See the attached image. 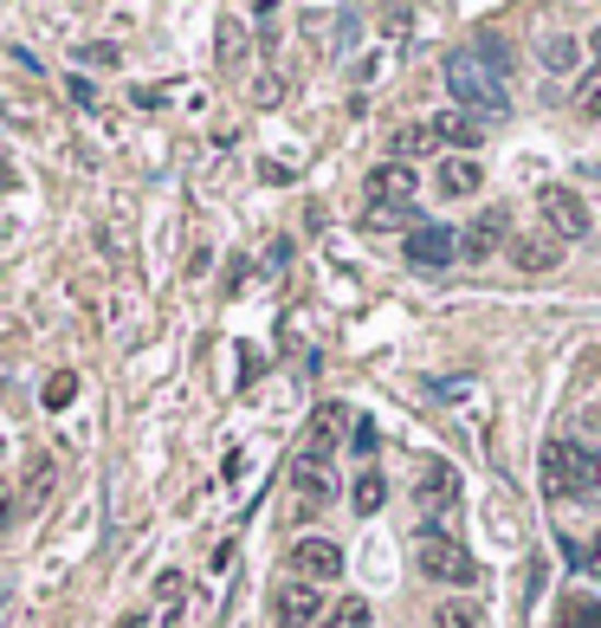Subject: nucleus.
Masks as SVG:
<instances>
[{
	"label": "nucleus",
	"instance_id": "obj_8",
	"mask_svg": "<svg viewBox=\"0 0 601 628\" xmlns=\"http://www.w3.org/2000/svg\"><path fill=\"white\" fill-rule=\"evenodd\" d=\"M407 260H414V266H453V260H460V233H447V227H414V233H407Z\"/></svg>",
	"mask_w": 601,
	"mask_h": 628
},
{
	"label": "nucleus",
	"instance_id": "obj_15",
	"mask_svg": "<svg viewBox=\"0 0 601 628\" xmlns=\"http://www.w3.org/2000/svg\"><path fill=\"white\" fill-rule=\"evenodd\" d=\"M556 623L563 628H601V603L576 590V596H563V616H556Z\"/></svg>",
	"mask_w": 601,
	"mask_h": 628
},
{
	"label": "nucleus",
	"instance_id": "obj_2",
	"mask_svg": "<svg viewBox=\"0 0 601 628\" xmlns=\"http://www.w3.org/2000/svg\"><path fill=\"white\" fill-rule=\"evenodd\" d=\"M601 487V454L576 441H550L543 447V492L550 499H589Z\"/></svg>",
	"mask_w": 601,
	"mask_h": 628
},
{
	"label": "nucleus",
	"instance_id": "obj_13",
	"mask_svg": "<svg viewBox=\"0 0 601 628\" xmlns=\"http://www.w3.org/2000/svg\"><path fill=\"white\" fill-rule=\"evenodd\" d=\"M434 189H440V195H472V189H478V162H466V156H440Z\"/></svg>",
	"mask_w": 601,
	"mask_h": 628
},
{
	"label": "nucleus",
	"instance_id": "obj_23",
	"mask_svg": "<svg viewBox=\"0 0 601 628\" xmlns=\"http://www.w3.org/2000/svg\"><path fill=\"white\" fill-rule=\"evenodd\" d=\"M356 454H362V460L375 454V421H356Z\"/></svg>",
	"mask_w": 601,
	"mask_h": 628
},
{
	"label": "nucleus",
	"instance_id": "obj_10",
	"mask_svg": "<svg viewBox=\"0 0 601 628\" xmlns=\"http://www.w3.org/2000/svg\"><path fill=\"white\" fill-rule=\"evenodd\" d=\"M336 427H343V409H317V421H311V434H304V467H331L336 454Z\"/></svg>",
	"mask_w": 601,
	"mask_h": 628
},
{
	"label": "nucleus",
	"instance_id": "obj_9",
	"mask_svg": "<svg viewBox=\"0 0 601 628\" xmlns=\"http://www.w3.org/2000/svg\"><path fill=\"white\" fill-rule=\"evenodd\" d=\"M563 260V240L556 233H524V240H511V266L518 273H550Z\"/></svg>",
	"mask_w": 601,
	"mask_h": 628
},
{
	"label": "nucleus",
	"instance_id": "obj_4",
	"mask_svg": "<svg viewBox=\"0 0 601 628\" xmlns=\"http://www.w3.org/2000/svg\"><path fill=\"white\" fill-rule=\"evenodd\" d=\"M543 214H550L556 240H589V227H596V214L576 189H543Z\"/></svg>",
	"mask_w": 601,
	"mask_h": 628
},
{
	"label": "nucleus",
	"instance_id": "obj_11",
	"mask_svg": "<svg viewBox=\"0 0 601 628\" xmlns=\"http://www.w3.org/2000/svg\"><path fill=\"white\" fill-rule=\"evenodd\" d=\"M291 487H298V512H324L336 499L331 473H324V467H304V460H291Z\"/></svg>",
	"mask_w": 601,
	"mask_h": 628
},
{
	"label": "nucleus",
	"instance_id": "obj_24",
	"mask_svg": "<svg viewBox=\"0 0 601 628\" xmlns=\"http://www.w3.org/2000/svg\"><path fill=\"white\" fill-rule=\"evenodd\" d=\"M7 182H13V175H7V162H0V189H7Z\"/></svg>",
	"mask_w": 601,
	"mask_h": 628
},
{
	"label": "nucleus",
	"instance_id": "obj_18",
	"mask_svg": "<svg viewBox=\"0 0 601 628\" xmlns=\"http://www.w3.org/2000/svg\"><path fill=\"white\" fill-rule=\"evenodd\" d=\"M317 628H369V603H356V596H349V603H336Z\"/></svg>",
	"mask_w": 601,
	"mask_h": 628
},
{
	"label": "nucleus",
	"instance_id": "obj_14",
	"mask_svg": "<svg viewBox=\"0 0 601 628\" xmlns=\"http://www.w3.org/2000/svg\"><path fill=\"white\" fill-rule=\"evenodd\" d=\"M427 137L453 142V149H478V142H485V130H478V117H447V111H440V117L427 124Z\"/></svg>",
	"mask_w": 601,
	"mask_h": 628
},
{
	"label": "nucleus",
	"instance_id": "obj_22",
	"mask_svg": "<svg viewBox=\"0 0 601 628\" xmlns=\"http://www.w3.org/2000/svg\"><path fill=\"white\" fill-rule=\"evenodd\" d=\"M427 142H434V137H427V130H401V137H395V156H420Z\"/></svg>",
	"mask_w": 601,
	"mask_h": 628
},
{
	"label": "nucleus",
	"instance_id": "obj_20",
	"mask_svg": "<svg viewBox=\"0 0 601 628\" xmlns=\"http://www.w3.org/2000/svg\"><path fill=\"white\" fill-rule=\"evenodd\" d=\"M440 628H478V609L472 603H440V616H434Z\"/></svg>",
	"mask_w": 601,
	"mask_h": 628
},
{
	"label": "nucleus",
	"instance_id": "obj_1",
	"mask_svg": "<svg viewBox=\"0 0 601 628\" xmlns=\"http://www.w3.org/2000/svg\"><path fill=\"white\" fill-rule=\"evenodd\" d=\"M447 98L453 104H466L472 117H505L511 111V98H505V66H492L485 53H447Z\"/></svg>",
	"mask_w": 601,
	"mask_h": 628
},
{
	"label": "nucleus",
	"instance_id": "obj_21",
	"mask_svg": "<svg viewBox=\"0 0 601 628\" xmlns=\"http://www.w3.org/2000/svg\"><path fill=\"white\" fill-rule=\"evenodd\" d=\"M543 66L569 71V66H576V46H569V39H550V33H543Z\"/></svg>",
	"mask_w": 601,
	"mask_h": 628
},
{
	"label": "nucleus",
	"instance_id": "obj_7",
	"mask_svg": "<svg viewBox=\"0 0 601 628\" xmlns=\"http://www.w3.org/2000/svg\"><path fill=\"white\" fill-rule=\"evenodd\" d=\"M414 499H420V505H427L434 518H440V512L453 518V499H460V473H453L447 460H427V467H420V480H414Z\"/></svg>",
	"mask_w": 601,
	"mask_h": 628
},
{
	"label": "nucleus",
	"instance_id": "obj_5",
	"mask_svg": "<svg viewBox=\"0 0 601 628\" xmlns=\"http://www.w3.org/2000/svg\"><path fill=\"white\" fill-rule=\"evenodd\" d=\"M291 570L304 583H336L343 576V545H331V538H298L291 545Z\"/></svg>",
	"mask_w": 601,
	"mask_h": 628
},
{
	"label": "nucleus",
	"instance_id": "obj_6",
	"mask_svg": "<svg viewBox=\"0 0 601 628\" xmlns=\"http://www.w3.org/2000/svg\"><path fill=\"white\" fill-rule=\"evenodd\" d=\"M271 616L285 628H317L324 623V596H317V583H285L278 596H271Z\"/></svg>",
	"mask_w": 601,
	"mask_h": 628
},
{
	"label": "nucleus",
	"instance_id": "obj_12",
	"mask_svg": "<svg viewBox=\"0 0 601 628\" xmlns=\"http://www.w3.org/2000/svg\"><path fill=\"white\" fill-rule=\"evenodd\" d=\"M498 240H505V214L485 208L466 233H460V253H466V260H492V253H498Z\"/></svg>",
	"mask_w": 601,
	"mask_h": 628
},
{
	"label": "nucleus",
	"instance_id": "obj_3",
	"mask_svg": "<svg viewBox=\"0 0 601 628\" xmlns=\"http://www.w3.org/2000/svg\"><path fill=\"white\" fill-rule=\"evenodd\" d=\"M414 563H420V576L453 583V590L478 583V563H472V551L460 545V538H447V532H420V551H414Z\"/></svg>",
	"mask_w": 601,
	"mask_h": 628
},
{
	"label": "nucleus",
	"instance_id": "obj_16",
	"mask_svg": "<svg viewBox=\"0 0 601 628\" xmlns=\"http://www.w3.org/2000/svg\"><path fill=\"white\" fill-rule=\"evenodd\" d=\"M382 499H389V487H382V473H375V467H369V473H362V480H356V492H349V505H356V512H362V518H369V512H382Z\"/></svg>",
	"mask_w": 601,
	"mask_h": 628
},
{
	"label": "nucleus",
	"instance_id": "obj_17",
	"mask_svg": "<svg viewBox=\"0 0 601 628\" xmlns=\"http://www.w3.org/2000/svg\"><path fill=\"white\" fill-rule=\"evenodd\" d=\"M569 570H601V538H563Z\"/></svg>",
	"mask_w": 601,
	"mask_h": 628
},
{
	"label": "nucleus",
	"instance_id": "obj_19",
	"mask_svg": "<svg viewBox=\"0 0 601 628\" xmlns=\"http://www.w3.org/2000/svg\"><path fill=\"white\" fill-rule=\"evenodd\" d=\"M71 396H78V376L59 369V376H46V396H39V402H46V409H66Z\"/></svg>",
	"mask_w": 601,
	"mask_h": 628
}]
</instances>
